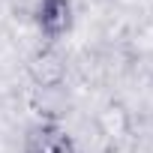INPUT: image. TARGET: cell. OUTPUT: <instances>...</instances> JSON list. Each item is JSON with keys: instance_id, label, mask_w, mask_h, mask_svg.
I'll use <instances>...</instances> for the list:
<instances>
[{"instance_id": "cell-1", "label": "cell", "mask_w": 153, "mask_h": 153, "mask_svg": "<svg viewBox=\"0 0 153 153\" xmlns=\"http://www.w3.org/2000/svg\"><path fill=\"white\" fill-rule=\"evenodd\" d=\"M21 153H75V138L57 120H36L21 135Z\"/></svg>"}, {"instance_id": "cell-2", "label": "cell", "mask_w": 153, "mask_h": 153, "mask_svg": "<svg viewBox=\"0 0 153 153\" xmlns=\"http://www.w3.org/2000/svg\"><path fill=\"white\" fill-rule=\"evenodd\" d=\"M33 24L42 33V39L54 45L57 39H63L75 27V6H72V0H36Z\"/></svg>"}, {"instance_id": "cell-3", "label": "cell", "mask_w": 153, "mask_h": 153, "mask_svg": "<svg viewBox=\"0 0 153 153\" xmlns=\"http://www.w3.org/2000/svg\"><path fill=\"white\" fill-rule=\"evenodd\" d=\"M27 72H30V78H33L36 87L54 90V87H60V84L66 81V60H63V54L48 42V45H42L39 51L30 54Z\"/></svg>"}]
</instances>
